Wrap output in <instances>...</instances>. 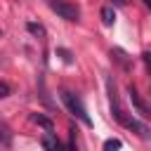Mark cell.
Wrapping results in <instances>:
<instances>
[{"mask_svg": "<svg viewBox=\"0 0 151 151\" xmlns=\"http://www.w3.org/2000/svg\"><path fill=\"white\" fill-rule=\"evenodd\" d=\"M144 5H146V7H149V9H151V0H144Z\"/></svg>", "mask_w": 151, "mask_h": 151, "instance_id": "obj_15", "label": "cell"}, {"mask_svg": "<svg viewBox=\"0 0 151 151\" xmlns=\"http://www.w3.org/2000/svg\"><path fill=\"white\" fill-rule=\"evenodd\" d=\"M26 28H28V33H33V35H38V38H45V28H42L40 24H35V21H26Z\"/></svg>", "mask_w": 151, "mask_h": 151, "instance_id": "obj_8", "label": "cell"}, {"mask_svg": "<svg viewBox=\"0 0 151 151\" xmlns=\"http://www.w3.org/2000/svg\"><path fill=\"white\" fill-rule=\"evenodd\" d=\"M142 59H144V64H146V68L151 71V52H144V54H142Z\"/></svg>", "mask_w": 151, "mask_h": 151, "instance_id": "obj_13", "label": "cell"}, {"mask_svg": "<svg viewBox=\"0 0 151 151\" xmlns=\"http://www.w3.org/2000/svg\"><path fill=\"white\" fill-rule=\"evenodd\" d=\"M31 118H33V123L42 125V127H45V132H54V125H52V120H50V118H45L42 113H33Z\"/></svg>", "mask_w": 151, "mask_h": 151, "instance_id": "obj_6", "label": "cell"}, {"mask_svg": "<svg viewBox=\"0 0 151 151\" xmlns=\"http://www.w3.org/2000/svg\"><path fill=\"white\" fill-rule=\"evenodd\" d=\"M120 149H123V142L118 137H111L104 142V151H120Z\"/></svg>", "mask_w": 151, "mask_h": 151, "instance_id": "obj_7", "label": "cell"}, {"mask_svg": "<svg viewBox=\"0 0 151 151\" xmlns=\"http://www.w3.org/2000/svg\"><path fill=\"white\" fill-rule=\"evenodd\" d=\"M50 9L52 12H57L61 19H66V21H78L80 19V9L76 7V5H71L68 0H50Z\"/></svg>", "mask_w": 151, "mask_h": 151, "instance_id": "obj_2", "label": "cell"}, {"mask_svg": "<svg viewBox=\"0 0 151 151\" xmlns=\"http://www.w3.org/2000/svg\"><path fill=\"white\" fill-rule=\"evenodd\" d=\"M2 139H5V146H9V130H7V125H2Z\"/></svg>", "mask_w": 151, "mask_h": 151, "instance_id": "obj_12", "label": "cell"}, {"mask_svg": "<svg viewBox=\"0 0 151 151\" xmlns=\"http://www.w3.org/2000/svg\"><path fill=\"white\" fill-rule=\"evenodd\" d=\"M61 101L66 104V109H68V111H71V113H73V116H76V118H78L83 125H87V127L92 125V120H90V116H87V111H85L83 101H80V99L73 94V92L64 90V92H61Z\"/></svg>", "mask_w": 151, "mask_h": 151, "instance_id": "obj_1", "label": "cell"}, {"mask_svg": "<svg viewBox=\"0 0 151 151\" xmlns=\"http://www.w3.org/2000/svg\"><path fill=\"white\" fill-rule=\"evenodd\" d=\"M127 94H130V101H132V106L137 109V113H139L142 118H146V120H151V109L146 106V101H144V99L139 97V92H137V90H134L132 85L127 87Z\"/></svg>", "mask_w": 151, "mask_h": 151, "instance_id": "obj_3", "label": "cell"}, {"mask_svg": "<svg viewBox=\"0 0 151 151\" xmlns=\"http://www.w3.org/2000/svg\"><path fill=\"white\" fill-rule=\"evenodd\" d=\"M99 17H101V24H104V26H113V24H116V12H113V7H111V5L101 7Z\"/></svg>", "mask_w": 151, "mask_h": 151, "instance_id": "obj_5", "label": "cell"}, {"mask_svg": "<svg viewBox=\"0 0 151 151\" xmlns=\"http://www.w3.org/2000/svg\"><path fill=\"white\" fill-rule=\"evenodd\" d=\"M0 92H2L0 97H9V85H7L5 80H2V85H0Z\"/></svg>", "mask_w": 151, "mask_h": 151, "instance_id": "obj_11", "label": "cell"}, {"mask_svg": "<svg viewBox=\"0 0 151 151\" xmlns=\"http://www.w3.org/2000/svg\"><path fill=\"white\" fill-rule=\"evenodd\" d=\"M123 125H125L127 130H132L134 134H139L144 142H151V127L144 125V123H139L137 118H123Z\"/></svg>", "mask_w": 151, "mask_h": 151, "instance_id": "obj_4", "label": "cell"}, {"mask_svg": "<svg viewBox=\"0 0 151 151\" xmlns=\"http://www.w3.org/2000/svg\"><path fill=\"white\" fill-rule=\"evenodd\" d=\"M66 151H78V144H76V137L71 134V139H68V144H66Z\"/></svg>", "mask_w": 151, "mask_h": 151, "instance_id": "obj_10", "label": "cell"}, {"mask_svg": "<svg viewBox=\"0 0 151 151\" xmlns=\"http://www.w3.org/2000/svg\"><path fill=\"white\" fill-rule=\"evenodd\" d=\"M57 54H59V57H61L66 64H73V54H71L66 47H57Z\"/></svg>", "mask_w": 151, "mask_h": 151, "instance_id": "obj_9", "label": "cell"}, {"mask_svg": "<svg viewBox=\"0 0 151 151\" xmlns=\"http://www.w3.org/2000/svg\"><path fill=\"white\" fill-rule=\"evenodd\" d=\"M113 2H116V5H125L127 0H113Z\"/></svg>", "mask_w": 151, "mask_h": 151, "instance_id": "obj_14", "label": "cell"}]
</instances>
